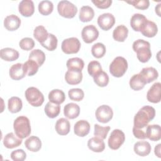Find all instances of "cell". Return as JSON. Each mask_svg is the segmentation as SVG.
Returning <instances> with one entry per match:
<instances>
[{
    "mask_svg": "<svg viewBox=\"0 0 161 161\" xmlns=\"http://www.w3.org/2000/svg\"><path fill=\"white\" fill-rule=\"evenodd\" d=\"M147 100L153 103H158L161 100V84L160 82L154 83L147 94Z\"/></svg>",
    "mask_w": 161,
    "mask_h": 161,
    "instance_id": "cell-12",
    "label": "cell"
},
{
    "mask_svg": "<svg viewBox=\"0 0 161 161\" xmlns=\"http://www.w3.org/2000/svg\"><path fill=\"white\" fill-rule=\"evenodd\" d=\"M92 3L98 8L99 9H107L112 4L111 0H92Z\"/></svg>",
    "mask_w": 161,
    "mask_h": 161,
    "instance_id": "cell-49",
    "label": "cell"
},
{
    "mask_svg": "<svg viewBox=\"0 0 161 161\" xmlns=\"http://www.w3.org/2000/svg\"><path fill=\"white\" fill-rule=\"evenodd\" d=\"M151 145L147 141H140L135 143L133 150L136 154L141 157L148 155L151 152Z\"/></svg>",
    "mask_w": 161,
    "mask_h": 161,
    "instance_id": "cell-21",
    "label": "cell"
},
{
    "mask_svg": "<svg viewBox=\"0 0 161 161\" xmlns=\"http://www.w3.org/2000/svg\"><path fill=\"white\" fill-rule=\"evenodd\" d=\"M109 130H110L109 126H101L97 124H95L94 135L95 136H97L103 140H104L106 139Z\"/></svg>",
    "mask_w": 161,
    "mask_h": 161,
    "instance_id": "cell-43",
    "label": "cell"
},
{
    "mask_svg": "<svg viewBox=\"0 0 161 161\" xmlns=\"http://www.w3.org/2000/svg\"><path fill=\"white\" fill-rule=\"evenodd\" d=\"M26 148L33 152L39 151L42 147V142L40 139L36 136H31L25 142Z\"/></svg>",
    "mask_w": 161,
    "mask_h": 161,
    "instance_id": "cell-28",
    "label": "cell"
},
{
    "mask_svg": "<svg viewBox=\"0 0 161 161\" xmlns=\"http://www.w3.org/2000/svg\"><path fill=\"white\" fill-rule=\"evenodd\" d=\"M95 116L99 122L106 123L112 119L113 111L110 106L104 104L97 108L95 113Z\"/></svg>",
    "mask_w": 161,
    "mask_h": 161,
    "instance_id": "cell-9",
    "label": "cell"
},
{
    "mask_svg": "<svg viewBox=\"0 0 161 161\" xmlns=\"http://www.w3.org/2000/svg\"><path fill=\"white\" fill-rule=\"evenodd\" d=\"M13 128L16 135L23 139L31 133V126L29 119L25 116H18L13 123Z\"/></svg>",
    "mask_w": 161,
    "mask_h": 161,
    "instance_id": "cell-3",
    "label": "cell"
},
{
    "mask_svg": "<svg viewBox=\"0 0 161 161\" xmlns=\"http://www.w3.org/2000/svg\"><path fill=\"white\" fill-rule=\"evenodd\" d=\"M25 97L28 103L34 107H39L44 102L43 94L35 87H30L25 91Z\"/></svg>",
    "mask_w": 161,
    "mask_h": 161,
    "instance_id": "cell-5",
    "label": "cell"
},
{
    "mask_svg": "<svg viewBox=\"0 0 161 161\" xmlns=\"http://www.w3.org/2000/svg\"><path fill=\"white\" fill-rule=\"evenodd\" d=\"M139 74L146 82V84L153 82L158 77V73L157 70L152 67L143 68Z\"/></svg>",
    "mask_w": 161,
    "mask_h": 161,
    "instance_id": "cell-18",
    "label": "cell"
},
{
    "mask_svg": "<svg viewBox=\"0 0 161 161\" xmlns=\"http://www.w3.org/2000/svg\"><path fill=\"white\" fill-rule=\"evenodd\" d=\"M128 29L123 25H119L115 28L113 32V37L114 40L123 42L128 36Z\"/></svg>",
    "mask_w": 161,
    "mask_h": 161,
    "instance_id": "cell-29",
    "label": "cell"
},
{
    "mask_svg": "<svg viewBox=\"0 0 161 161\" xmlns=\"http://www.w3.org/2000/svg\"><path fill=\"white\" fill-rule=\"evenodd\" d=\"M44 110L46 115L48 118H54L59 114L60 112V106L49 101L45 105Z\"/></svg>",
    "mask_w": 161,
    "mask_h": 161,
    "instance_id": "cell-32",
    "label": "cell"
},
{
    "mask_svg": "<svg viewBox=\"0 0 161 161\" xmlns=\"http://www.w3.org/2000/svg\"><path fill=\"white\" fill-rule=\"evenodd\" d=\"M102 70V67L100 64V63L97 61L93 60L89 63L87 65V71L89 74L94 77L95 75H96L97 73L101 72Z\"/></svg>",
    "mask_w": 161,
    "mask_h": 161,
    "instance_id": "cell-45",
    "label": "cell"
},
{
    "mask_svg": "<svg viewBox=\"0 0 161 161\" xmlns=\"http://www.w3.org/2000/svg\"><path fill=\"white\" fill-rule=\"evenodd\" d=\"M147 138L151 141H158L161 138V128L158 125H147L146 128Z\"/></svg>",
    "mask_w": 161,
    "mask_h": 161,
    "instance_id": "cell-20",
    "label": "cell"
},
{
    "mask_svg": "<svg viewBox=\"0 0 161 161\" xmlns=\"http://www.w3.org/2000/svg\"><path fill=\"white\" fill-rule=\"evenodd\" d=\"M106 47L102 43H96L94 44L91 48V53L93 57L100 58L106 53Z\"/></svg>",
    "mask_w": 161,
    "mask_h": 161,
    "instance_id": "cell-42",
    "label": "cell"
},
{
    "mask_svg": "<svg viewBox=\"0 0 161 161\" xmlns=\"http://www.w3.org/2000/svg\"><path fill=\"white\" fill-rule=\"evenodd\" d=\"M125 140V133L119 129L114 130L108 139V146L112 150H118Z\"/></svg>",
    "mask_w": 161,
    "mask_h": 161,
    "instance_id": "cell-8",
    "label": "cell"
},
{
    "mask_svg": "<svg viewBox=\"0 0 161 161\" xmlns=\"http://www.w3.org/2000/svg\"><path fill=\"white\" fill-rule=\"evenodd\" d=\"M19 13L25 17H30L35 11V6L33 2L31 0H23L18 6Z\"/></svg>",
    "mask_w": 161,
    "mask_h": 161,
    "instance_id": "cell-13",
    "label": "cell"
},
{
    "mask_svg": "<svg viewBox=\"0 0 161 161\" xmlns=\"http://www.w3.org/2000/svg\"><path fill=\"white\" fill-rule=\"evenodd\" d=\"M91 126L89 123L84 119H81L75 123L74 127V133L80 137H84L89 133Z\"/></svg>",
    "mask_w": 161,
    "mask_h": 161,
    "instance_id": "cell-14",
    "label": "cell"
},
{
    "mask_svg": "<svg viewBox=\"0 0 161 161\" xmlns=\"http://www.w3.org/2000/svg\"><path fill=\"white\" fill-rule=\"evenodd\" d=\"M65 79L67 83L70 85H77L80 83L82 79V71L68 70L65 75Z\"/></svg>",
    "mask_w": 161,
    "mask_h": 161,
    "instance_id": "cell-17",
    "label": "cell"
},
{
    "mask_svg": "<svg viewBox=\"0 0 161 161\" xmlns=\"http://www.w3.org/2000/svg\"><path fill=\"white\" fill-rule=\"evenodd\" d=\"M133 50L136 53L137 58L142 63L147 62L152 57L150 44L148 42L138 39L133 43Z\"/></svg>",
    "mask_w": 161,
    "mask_h": 161,
    "instance_id": "cell-2",
    "label": "cell"
},
{
    "mask_svg": "<svg viewBox=\"0 0 161 161\" xmlns=\"http://www.w3.org/2000/svg\"><path fill=\"white\" fill-rule=\"evenodd\" d=\"M161 148V144L159 143L158 144L154 149V153L156 155V156H157L158 158H161V154H160V148Z\"/></svg>",
    "mask_w": 161,
    "mask_h": 161,
    "instance_id": "cell-51",
    "label": "cell"
},
{
    "mask_svg": "<svg viewBox=\"0 0 161 161\" xmlns=\"http://www.w3.org/2000/svg\"><path fill=\"white\" fill-rule=\"evenodd\" d=\"M48 99L50 102L60 104L64 102L65 99V93L60 89H53L48 94Z\"/></svg>",
    "mask_w": 161,
    "mask_h": 161,
    "instance_id": "cell-30",
    "label": "cell"
},
{
    "mask_svg": "<svg viewBox=\"0 0 161 161\" xmlns=\"http://www.w3.org/2000/svg\"><path fill=\"white\" fill-rule=\"evenodd\" d=\"M94 16V9L89 6H84L80 8L79 13V19L82 22H88L91 21Z\"/></svg>",
    "mask_w": 161,
    "mask_h": 161,
    "instance_id": "cell-31",
    "label": "cell"
},
{
    "mask_svg": "<svg viewBox=\"0 0 161 161\" xmlns=\"http://www.w3.org/2000/svg\"><path fill=\"white\" fill-rule=\"evenodd\" d=\"M23 67L26 74L28 76H32L38 72L40 66L35 61L28 59L23 64Z\"/></svg>",
    "mask_w": 161,
    "mask_h": 161,
    "instance_id": "cell-37",
    "label": "cell"
},
{
    "mask_svg": "<svg viewBox=\"0 0 161 161\" xmlns=\"http://www.w3.org/2000/svg\"><path fill=\"white\" fill-rule=\"evenodd\" d=\"M115 23L114 16L109 13H103L99 16L97 18V24L104 31L111 29Z\"/></svg>",
    "mask_w": 161,
    "mask_h": 161,
    "instance_id": "cell-11",
    "label": "cell"
},
{
    "mask_svg": "<svg viewBox=\"0 0 161 161\" xmlns=\"http://www.w3.org/2000/svg\"><path fill=\"white\" fill-rule=\"evenodd\" d=\"M68 70H74L82 71L84 66V62L82 59L79 57L69 58L66 63Z\"/></svg>",
    "mask_w": 161,
    "mask_h": 161,
    "instance_id": "cell-35",
    "label": "cell"
},
{
    "mask_svg": "<svg viewBox=\"0 0 161 161\" xmlns=\"http://www.w3.org/2000/svg\"><path fill=\"white\" fill-rule=\"evenodd\" d=\"M55 128L58 135H66L70 131V125L67 119L61 118L57 121Z\"/></svg>",
    "mask_w": 161,
    "mask_h": 161,
    "instance_id": "cell-25",
    "label": "cell"
},
{
    "mask_svg": "<svg viewBox=\"0 0 161 161\" xmlns=\"http://www.w3.org/2000/svg\"><path fill=\"white\" fill-rule=\"evenodd\" d=\"M21 25V19L18 16L14 14H11L6 16L4 20V26L8 31H15L19 28Z\"/></svg>",
    "mask_w": 161,
    "mask_h": 161,
    "instance_id": "cell-16",
    "label": "cell"
},
{
    "mask_svg": "<svg viewBox=\"0 0 161 161\" xmlns=\"http://www.w3.org/2000/svg\"><path fill=\"white\" fill-rule=\"evenodd\" d=\"M22 143V139L16 136L14 134L10 132L6 134L3 139V145L7 148H14Z\"/></svg>",
    "mask_w": 161,
    "mask_h": 161,
    "instance_id": "cell-22",
    "label": "cell"
},
{
    "mask_svg": "<svg viewBox=\"0 0 161 161\" xmlns=\"http://www.w3.org/2000/svg\"><path fill=\"white\" fill-rule=\"evenodd\" d=\"M160 4H158L156 7H155V12L157 14L158 16H160Z\"/></svg>",
    "mask_w": 161,
    "mask_h": 161,
    "instance_id": "cell-52",
    "label": "cell"
},
{
    "mask_svg": "<svg viewBox=\"0 0 161 161\" xmlns=\"http://www.w3.org/2000/svg\"><path fill=\"white\" fill-rule=\"evenodd\" d=\"M49 33L43 26L40 25L36 26L33 31L34 38L40 43L47 40Z\"/></svg>",
    "mask_w": 161,
    "mask_h": 161,
    "instance_id": "cell-36",
    "label": "cell"
},
{
    "mask_svg": "<svg viewBox=\"0 0 161 161\" xmlns=\"http://www.w3.org/2000/svg\"><path fill=\"white\" fill-rule=\"evenodd\" d=\"M9 76L13 80H20L26 76V72L23 67V64L17 63L13 65L9 69Z\"/></svg>",
    "mask_w": 161,
    "mask_h": 161,
    "instance_id": "cell-19",
    "label": "cell"
},
{
    "mask_svg": "<svg viewBox=\"0 0 161 161\" xmlns=\"http://www.w3.org/2000/svg\"><path fill=\"white\" fill-rule=\"evenodd\" d=\"M68 95L71 100L75 101H80L84 97V92L81 89L74 88L69 91Z\"/></svg>",
    "mask_w": 161,
    "mask_h": 161,
    "instance_id": "cell-44",
    "label": "cell"
},
{
    "mask_svg": "<svg viewBox=\"0 0 161 161\" xmlns=\"http://www.w3.org/2000/svg\"><path fill=\"white\" fill-rule=\"evenodd\" d=\"M8 110L12 113H16L20 111L23 107L21 99L16 96L11 97L8 99Z\"/></svg>",
    "mask_w": 161,
    "mask_h": 161,
    "instance_id": "cell-33",
    "label": "cell"
},
{
    "mask_svg": "<svg viewBox=\"0 0 161 161\" xmlns=\"http://www.w3.org/2000/svg\"><path fill=\"white\" fill-rule=\"evenodd\" d=\"M140 31L143 36L148 38H152L157 34L158 28L157 25L153 21L147 19L142 27Z\"/></svg>",
    "mask_w": 161,
    "mask_h": 161,
    "instance_id": "cell-15",
    "label": "cell"
},
{
    "mask_svg": "<svg viewBox=\"0 0 161 161\" xmlns=\"http://www.w3.org/2000/svg\"><path fill=\"white\" fill-rule=\"evenodd\" d=\"M82 38L86 43H91L94 42L99 36V31L92 25L84 26L81 32Z\"/></svg>",
    "mask_w": 161,
    "mask_h": 161,
    "instance_id": "cell-10",
    "label": "cell"
},
{
    "mask_svg": "<svg viewBox=\"0 0 161 161\" xmlns=\"http://www.w3.org/2000/svg\"><path fill=\"white\" fill-rule=\"evenodd\" d=\"M29 59L35 61L40 67L43 64L45 60V55L41 50L35 49L30 52L29 55Z\"/></svg>",
    "mask_w": 161,
    "mask_h": 161,
    "instance_id": "cell-40",
    "label": "cell"
},
{
    "mask_svg": "<svg viewBox=\"0 0 161 161\" xmlns=\"http://www.w3.org/2000/svg\"><path fill=\"white\" fill-rule=\"evenodd\" d=\"M147 128V127H146ZM146 128L143 129H138L135 127L133 128V134L135 138L138 139H146Z\"/></svg>",
    "mask_w": 161,
    "mask_h": 161,
    "instance_id": "cell-50",
    "label": "cell"
},
{
    "mask_svg": "<svg viewBox=\"0 0 161 161\" xmlns=\"http://www.w3.org/2000/svg\"><path fill=\"white\" fill-rule=\"evenodd\" d=\"M19 52L12 48H4L0 51L1 58L7 62H13L19 58Z\"/></svg>",
    "mask_w": 161,
    "mask_h": 161,
    "instance_id": "cell-26",
    "label": "cell"
},
{
    "mask_svg": "<svg viewBox=\"0 0 161 161\" xmlns=\"http://www.w3.org/2000/svg\"><path fill=\"white\" fill-rule=\"evenodd\" d=\"M64 114L69 119H75L80 114V107L74 103H68L64 106Z\"/></svg>",
    "mask_w": 161,
    "mask_h": 161,
    "instance_id": "cell-23",
    "label": "cell"
},
{
    "mask_svg": "<svg viewBox=\"0 0 161 161\" xmlns=\"http://www.w3.org/2000/svg\"><path fill=\"white\" fill-rule=\"evenodd\" d=\"M126 3L131 4L136 9L145 10L147 9L150 6V2L148 0H140V1H126Z\"/></svg>",
    "mask_w": 161,
    "mask_h": 161,
    "instance_id": "cell-47",
    "label": "cell"
},
{
    "mask_svg": "<svg viewBox=\"0 0 161 161\" xmlns=\"http://www.w3.org/2000/svg\"><path fill=\"white\" fill-rule=\"evenodd\" d=\"M57 43L58 40L57 37L54 35L49 33L48 37L47 39V40L40 44L43 47L45 48L47 50L49 51H53L57 48Z\"/></svg>",
    "mask_w": 161,
    "mask_h": 161,
    "instance_id": "cell-41",
    "label": "cell"
},
{
    "mask_svg": "<svg viewBox=\"0 0 161 161\" xmlns=\"http://www.w3.org/2000/svg\"><path fill=\"white\" fill-rule=\"evenodd\" d=\"M38 11L44 16H47L51 14L53 9V4L50 1H42L38 4Z\"/></svg>",
    "mask_w": 161,
    "mask_h": 161,
    "instance_id": "cell-38",
    "label": "cell"
},
{
    "mask_svg": "<svg viewBox=\"0 0 161 161\" xmlns=\"http://www.w3.org/2000/svg\"><path fill=\"white\" fill-rule=\"evenodd\" d=\"M57 11L61 16L65 18H72L77 13V8L70 1L64 0L58 3Z\"/></svg>",
    "mask_w": 161,
    "mask_h": 161,
    "instance_id": "cell-6",
    "label": "cell"
},
{
    "mask_svg": "<svg viewBox=\"0 0 161 161\" xmlns=\"http://www.w3.org/2000/svg\"><path fill=\"white\" fill-rule=\"evenodd\" d=\"M11 158L14 161H23L26 158V153L23 149H18L11 152Z\"/></svg>",
    "mask_w": 161,
    "mask_h": 161,
    "instance_id": "cell-48",
    "label": "cell"
},
{
    "mask_svg": "<svg viewBox=\"0 0 161 161\" xmlns=\"http://www.w3.org/2000/svg\"><path fill=\"white\" fill-rule=\"evenodd\" d=\"M94 82L99 87H106L109 83V76L106 72L101 70L93 77Z\"/></svg>",
    "mask_w": 161,
    "mask_h": 161,
    "instance_id": "cell-39",
    "label": "cell"
},
{
    "mask_svg": "<svg viewBox=\"0 0 161 161\" xmlns=\"http://www.w3.org/2000/svg\"><path fill=\"white\" fill-rule=\"evenodd\" d=\"M130 86L134 91H139L142 89L146 82L144 81L140 74L133 75L130 80Z\"/></svg>",
    "mask_w": 161,
    "mask_h": 161,
    "instance_id": "cell-34",
    "label": "cell"
},
{
    "mask_svg": "<svg viewBox=\"0 0 161 161\" xmlns=\"http://www.w3.org/2000/svg\"><path fill=\"white\" fill-rule=\"evenodd\" d=\"M80 42L78 38L71 37L65 39L61 45L62 50L66 54L77 53L80 48Z\"/></svg>",
    "mask_w": 161,
    "mask_h": 161,
    "instance_id": "cell-7",
    "label": "cell"
},
{
    "mask_svg": "<svg viewBox=\"0 0 161 161\" xmlns=\"http://www.w3.org/2000/svg\"><path fill=\"white\" fill-rule=\"evenodd\" d=\"M128 69V62L123 57H116L109 65L111 74L116 77H122Z\"/></svg>",
    "mask_w": 161,
    "mask_h": 161,
    "instance_id": "cell-4",
    "label": "cell"
},
{
    "mask_svg": "<svg viewBox=\"0 0 161 161\" xmlns=\"http://www.w3.org/2000/svg\"><path fill=\"white\" fill-rule=\"evenodd\" d=\"M19 47L24 50H31L35 46L34 40L29 37H25L22 38L19 43Z\"/></svg>",
    "mask_w": 161,
    "mask_h": 161,
    "instance_id": "cell-46",
    "label": "cell"
},
{
    "mask_svg": "<svg viewBox=\"0 0 161 161\" xmlns=\"http://www.w3.org/2000/svg\"><path fill=\"white\" fill-rule=\"evenodd\" d=\"M147 20V18L142 14H134L130 19V25L133 30L140 31L142 27Z\"/></svg>",
    "mask_w": 161,
    "mask_h": 161,
    "instance_id": "cell-27",
    "label": "cell"
},
{
    "mask_svg": "<svg viewBox=\"0 0 161 161\" xmlns=\"http://www.w3.org/2000/svg\"><path fill=\"white\" fill-rule=\"evenodd\" d=\"M155 116V109L150 106L142 107L135 114L133 119L134 126L136 128H145L148 123L152 121Z\"/></svg>",
    "mask_w": 161,
    "mask_h": 161,
    "instance_id": "cell-1",
    "label": "cell"
},
{
    "mask_svg": "<svg viewBox=\"0 0 161 161\" xmlns=\"http://www.w3.org/2000/svg\"><path fill=\"white\" fill-rule=\"evenodd\" d=\"M88 148L94 152H102L105 148V144L103 139L97 136L90 138L87 142Z\"/></svg>",
    "mask_w": 161,
    "mask_h": 161,
    "instance_id": "cell-24",
    "label": "cell"
}]
</instances>
